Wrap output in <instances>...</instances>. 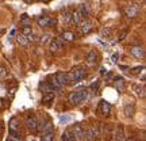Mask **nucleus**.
I'll use <instances>...</instances> for the list:
<instances>
[{
	"mask_svg": "<svg viewBox=\"0 0 146 141\" xmlns=\"http://www.w3.org/2000/svg\"><path fill=\"white\" fill-rule=\"evenodd\" d=\"M88 98H89L88 91H87V90H80V91L70 92V95H69V102H70L73 106H78V105H81V103H84Z\"/></svg>",
	"mask_w": 146,
	"mask_h": 141,
	"instance_id": "nucleus-1",
	"label": "nucleus"
},
{
	"mask_svg": "<svg viewBox=\"0 0 146 141\" xmlns=\"http://www.w3.org/2000/svg\"><path fill=\"white\" fill-rule=\"evenodd\" d=\"M69 76V82H72V83H78V82H81L85 76H87V71L83 68V67H77V68H74L70 73H68Z\"/></svg>",
	"mask_w": 146,
	"mask_h": 141,
	"instance_id": "nucleus-2",
	"label": "nucleus"
},
{
	"mask_svg": "<svg viewBox=\"0 0 146 141\" xmlns=\"http://www.w3.org/2000/svg\"><path fill=\"white\" fill-rule=\"evenodd\" d=\"M98 134H99V132H98L96 128H88V129H87V130H84V133H83V140H85V141H96Z\"/></svg>",
	"mask_w": 146,
	"mask_h": 141,
	"instance_id": "nucleus-3",
	"label": "nucleus"
},
{
	"mask_svg": "<svg viewBox=\"0 0 146 141\" xmlns=\"http://www.w3.org/2000/svg\"><path fill=\"white\" fill-rule=\"evenodd\" d=\"M125 14L127 18H137L138 16V14H139V7L137 4H131V5H127L125 8Z\"/></svg>",
	"mask_w": 146,
	"mask_h": 141,
	"instance_id": "nucleus-4",
	"label": "nucleus"
},
{
	"mask_svg": "<svg viewBox=\"0 0 146 141\" xmlns=\"http://www.w3.org/2000/svg\"><path fill=\"white\" fill-rule=\"evenodd\" d=\"M98 111H99L102 115L107 117V115H110V113H111V105H110L107 100H100L99 107H98Z\"/></svg>",
	"mask_w": 146,
	"mask_h": 141,
	"instance_id": "nucleus-5",
	"label": "nucleus"
},
{
	"mask_svg": "<svg viewBox=\"0 0 146 141\" xmlns=\"http://www.w3.org/2000/svg\"><path fill=\"white\" fill-rule=\"evenodd\" d=\"M36 22H38V26L39 27H49L56 25V21L52 19V18H49V16H39Z\"/></svg>",
	"mask_w": 146,
	"mask_h": 141,
	"instance_id": "nucleus-6",
	"label": "nucleus"
},
{
	"mask_svg": "<svg viewBox=\"0 0 146 141\" xmlns=\"http://www.w3.org/2000/svg\"><path fill=\"white\" fill-rule=\"evenodd\" d=\"M10 132L14 137H19V121L15 117L10 121Z\"/></svg>",
	"mask_w": 146,
	"mask_h": 141,
	"instance_id": "nucleus-7",
	"label": "nucleus"
},
{
	"mask_svg": "<svg viewBox=\"0 0 146 141\" xmlns=\"http://www.w3.org/2000/svg\"><path fill=\"white\" fill-rule=\"evenodd\" d=\"M56 80H57V83L61 86V87H64V86H68L70 82H69V76L68 73H64V72H58L56 76Z\"/></svg>",
	"mask_w": 146,
	"mask_h": 141,
	"instance_id": "nucleus-8",
	"label": "nucleus"
},
{
	"mask_svg": "<svg viewBox=\"0 0 146 141\" xmlns=\"http://www.w3.org/2000/svg\"><path fill=\"white\" fill-rule=\"evenodd\" d=\"M70 133H72V136L74 137V140H78V141H81L83 140V133H84V130H83V128H81V126L78 125H74L72 128V129H70Z\"/></svg>",
	"mask_w": 146,
	"mask_h": 141,
	"instance_id": "nucleus-9",
	"label": "nucleus"
},
{
	"mask_svg": "<svg viewBox=\"0 0 146 141\" xmlns=\"http://www.w3.org/2000/svg\"><path fill=\"white\" fill-rule=\"evenodd\" d=\"M130 52L135 58H139V60L145 58V49L142 46H133L130 49Z\"/></svg>",
	"mask_w": 146,
	"mask_h": 141,
	"instance_id": "nucleus-10",
	"label": "nucleus"
},
{
	"mask_svg": "<svg viewBox=\"0 0 146 141\" xmlns=\"http://www.w3.org/2000/svg\"><path fill=\"white\" fill-rule=\"evenodd\" d=\"M38 121H36L35 117H27L26 118V126L30 129L31 132H35L38 129Z\"/></svg>",
	"mask_w": 146,
	"mask_h": 141,
	"instance_id": "nucleus-11",
	"label": "nucleus"
},
{
	"mask_svg": "<svg viewBox=\"0 0 146 141\" xmlns=\"http://www.w3.org/2000/svg\"><path fill=\"white\" fill-rule=\"evenodd\" d=\"M78 26H80V31H81V34H88V33L92 31V23H91L89 21H87V19H85L83 23H80Z\"/></svg>",
	"mask_w": 146,
	"mask_h": 141,
	"instance_id": "nucleus-12",
	"label": "nucleus"
},
{
	"mask_svg": "<svg viewBox=\"0 0 146 141\" xmlns=\"http://www.w3.org/2000/svg\"><path fill=\"white\" fill-rule=\"evenodd\" d=\"M123 113H125L126 117L131 118L134 115V113H135V106L133 105V103H126L125 107H123Z\"/></svg>",
	"mask_w": 146,
	"mask_h": 141,
	"instance_id": "nucleus-13",
	"label": "nucleus"
},
{
	"mask_svg": "<svg viewBox=\"0 0 146 141\" xmlns=\"http://www.w3.org/2000/svg\"><path fill=\"white\" fill-rule=\"evenodd\" d=\"M115 138L116 141H126V136H125V129L123 126L119 125L116 128V132H115Z\"/></svg>",
	"mask_w": 146,
	"mask_h": 141,
	"instance_id": "nucleus-14",
	"label": "nucleus"
},
{
	"mask_svg": "<svg viewBox=\"0 0 146 141\" xmlns=\"http://www.w3.org/2000/svg\"><path fill=\"white\" fill-rule=\"evenodd\" d=\"M133 91L135 92L139 98H143L145 96V86H139V84H133Z\"/></svg>",
	"mask_w": 146,
	"mask_h": 141,
	"instance_id": "nucleus-15",
	"label": "nucleus"
},
{
	"mask_svg": "<svg viewBox=\"0 0 146 141\" xmlns=\"http://www.w3.org/2000/svg\"><path fill=\"white\" fill-rule=\"evenodd\" d=\"M62 49V45H61V41H58V39H52L50 41V50L52 52H60Z\"/></svg>",
	"mask_w": 146,
	"mask_h": 141,
	"instance_id": "nucleus-16",
	"label": "nucleus"
},
{
	"mask_svg": "<svg viewBox=\"0 0 146 141\" xmlns=\"http://www.w3.org/2000/svg\"><path fill=\"white\" fill-rule=\"evenodd\" d=\"M96 61H98V53L96 52H89L88 54H87V63L89 64V65H94V64H96Z\"/></svg>",
	"mask_w": 146,
	"mask_h": 141,
	"instance_id": "nucleus-17",
	"label": "nucleus"
},
{
	"mask_svg": "<svg viewBox=\"0 0 146 141\" xmlns=\"http://www.w3.org/2000/svg\"><path fill=\"white\" fill-rule=\"evenodd\" d=\"M47 84L50 86V88H52V91H60V90L62 88L60 84L57 83V80H56V78H50L49 79V82H47Z\"/></svg>",
	"mask_w": 146,
	"mask_h": 141,
	"instance_id": "nucleus-18",
	"label": "nucleus"
},
{
	"mask_svg": "<svg viewBox=\"0 0 146 141\" xmlns=\"http://www.w3.org/2000/svg\"><path fill=\"white\" fill-rule=\"evenodd\" d=\"M81 19H83V16H81V14H80V11L78 10H74L72 12V21L74 22V25H80L81 23Z\"/></svg>",
	"mask_w": 146,
	"mask_h": 141,
	"instance_id": "nucleus-19",
	"label": "nucleus"
},
{
	"mask_svg": "<svg viewBox=\"0 0 146 141\" xmlns=\"http://www.w3.org/2000/svg\"><path fill=\"white\" fill-rule=\"evenodd\" d=\"M39 90H41L45 95L46 94H53V91H52V88H50V86L47 84V82H41V83H39Z\"/></svg>",
	"mask_w": 146,
	"mask_h": 141,
	"instance_id": "nucleus-20",
	"label": "nucleus"
},
{
	"mask_svg": "<svg viewBox=\"0 0 146 141\" xmlns=\"http://www.w3.org/2000/svg\"><path fill=\"white\" fill-rule=\"evenodd\" d=\"M115 88L118 90V92H123L125 91V82L122 78H118L115 80Z\"/></svg>",
	"mask_w": 146,
	"mask_h": 141,
	"instance_id": "nucleus-21",
	"label": "nucleus"
},
{
	"mask_svg": "<svg viewBox=\"0 0 146 141\" xmlns=\"http://www.w3.org/2000/svg\"><path fill=\"white\" fill-rule=\"evenodd\" d=\"M38 129H42L43 133L45 132H52L53 130V124L50 121H46L45 124H41V125H38Z\"/></svg>",
	"mask_w": 146,
	"mask_h": 141,
	"instance_id": "nucleus-22",
	"label": "nucleus"
},
{
	"mask_svg": "<svg viewBox=\"0 0 146 141\" xmlns=\"http://www.w3.org/2000/svg\"><path fill=\"white\" fill-rule=\"evenodd\" d=\"M78 11H80V14L83 16V19H85V18L89 15V7L87 4H81L80 8H78Z\"/></svg>",
	"mask_w": 146,
	"mask_h": 141,
	"instance_id": "nucleus-23",
	"label": "nucleus"
},
{
	"mask_svg": "<svg viewBox=\"0 0 146 141\" xmlns=\"http://www.w3.org/2000/svg\"><path fill=\"white\" fill-rule=\"evenodd\" d=\"M41 140L42 141H53L54 140V132H45L43 134H42L41 137Z\"/></svg>",
	"mask_w": 146,
	"mask_h": 141,
	"instance_id": "nucleus-24",
	"label": "nucleus"
},
{
	"mask_svg": "<svg viewBox=\"0 0 146 141\" xmlns=\"http://www.w3.org/2000/svg\"><path fill=\"white\" fill-rule=\"evenodd\" d=\"M61 37H62L64 41H73V39L76 38V35H74L72 31H64L62 34H61Z\"/></svg>",
	"mask_w": 146,
	"mask_h": 141,
	"instance_id": "nucleus-25",
	"label": "nucleus"
},
{
	"mask_svg": "<svg viewBox=\"0 0 146 141\" xmlns=\"http://www.w3.org/2000/svg\"><path fill=\"white\" fill-rule=\"evenodd\" d=\"M21 23L23 26H31V18H29V15L23 14L21 16Z\"/></svg>",
	"mask_w": 146,
	"mask_h": 141,
	"instance_id": "nucleus-26",
	"label": "nucleus"
},
{
	"mask_svg": "<svg viewBox=\"0 0 146 141\" xmlns=\"http://www.w3.org/2000/svg\"><path fill=\"white\" fill-rule=\"evenodd\" d=\"M62 22L64 23H69V22H72V11H64Z\"/></svg>",
	"mask_w": 146,
	"mask_h": 141,
	"instance_id": "nucleus-27",
	"label": "nucleus"
},
{
	"mask_svg": "<svg viewBox=\"0 0 146 141\" xmlns=\"http://www.w3.org/2000/svg\"><path fill=\"white\" fill-rule=\"evenodd\" d=\"M61 141H76V140H74V137L72 136V133L68 130V132H65V133H62Z\"/></svg>",
	"mask_w": 146,
	"mask_h": 141,
	"instance_id": "nucleus-28",
	"label": "nucleus"
},
{
	"mask_svg": "<svg viewBox=\"0 0 146 141\" xmlns=\"http://www.w3.org/2000/svg\"><path fill=\"white\" fill-rule=\"evenodd\" d=\"M53 99H54V95L53 94H46L45 96H42V103L50 105V102H53Z\"/></svg>",
	"mask_w": 146,
	"mask_h": 141,
	"instance_id": "nucleus-29",
	"label": "nucleus"
},
{
	"mask_svg": "<svg viewBox=\"0 0 146 141\" xmlns=\"http://www.w3.org/2000/svg\"><path fill=\"white\" fill-rule=\"evenodd\" d=\"M16 39H18V42H19L21 45H23V46H27V45H29V39H27V37L22 35V34L16 37Z\"/></svg>",
	"mask_w": 146,
	"mask_h": 141,
	"instance_id": "nucleus-30",
	"label": "nucleus"
},
{
	"mask_svg": "<svg viewBox=\"0 0 146 141\" xmlns=\"http://www.w3.org/2000/svg\"><path fill=\"white\" fill-rule=\"evenodd\" d=\"M30 34H33V27L31 26H23V29H22V35H30Z\"/></svg>",
	"mask_w": 146,
	"mask_h": 141,
	"instance_id": "nucleus-31",
	"label": "nucleus"
},
{
	"mask_svg": "<svg viewBox=\"0 0 146 141\" xmlns=\"http://www.w3.org/2000/svg\"><path fill=\"white\" fill-rule=\"evenodd\" d=\"M8 76V69L4 65H0V79H5Z\"/></svg>",
	"mask_w": 146,
	"mask_h": 141,
	"instance_id": "nucleus-32",
	"label": "nucleus"
},
{
	"mask_svg": "<svg viewBox=\"0 0 146 141\" xmlns=\"http://www.w3.org/2000/svg\"><path fill=\"white\" fill-rule=\"evenodd\" d=\"M102 37H104V38H107V37H110L111 35V29L110 27H103L102 29Z\"/></svg>",
	"mask_w": 146,
	"mask_h": 141,
	"instance_id": "nucleus-33",
	"label": "nucleus"
},
{
	"mask_svg": "<svg viewBox=\"0 0 146 141\" xmlns=\"http://www.w3.org/2000/svg\"><path fill=\"white\" fill-rule=\"evenodd\" d=\"M143 67H135V68H133V71H131V73H133V75H139V72H142V71H143Z\"/></svg>",
	"mask_w": 146,
	"mask_h": 141,
	"instance_id": "nucleus-34",
	"label": "nucleus"
},
{
	"mask_svg": "<svg viewBox=\"0 0 146 141\" xmlns=\"http://www.w3.org/2000/svg\"><path fill=\"white\" fill-rule=\"evenodd\" d=\"M49 38H50V34H47V33H46V34H43V35L39 38V41H41L42 43H45V42L49 41Z\"/></svg>",
	"mask_w": 146,
	"mask_h": 141,
	"instance_id": "nucleus-35",
	"label": "nucleus"
},
{
	"mask_svg": "<svg viewBox=\"0 0 146 141\" xmlns=\"http://www.w3.org/2000/svg\"><path fill=\"white\" fill-rule=\"evenodd\" d=\"M69 121H70L69 117H60V122H61V124H68Z\"/></svg>",
	"mask_w": 146,
	"mask_h": 141,
	"instance_id": "nucleus-36",
	"label": "nucleus"
},
{
	"mask_svg": "<svg viewBox=\"0 0 146 141\" xmlns=\"http://www.w3.org/2000/svg\"><path fill=\"white\" fill-rule=\"evenodd\" d=\"M99 82H95V83H92V86H91V90H92V91H96V90L99 88Z\"/></svg>",
	"mask_w": 146,
	"mask_h": 141,
	"instance_id": "nucleus-37",
	"label": "nucleus"
},
{
	"mask_svg": "<svg viewBox=\"0 0 146 141\" xmlns=\"http://www.w3.org/2000/svg\"><path fill=\"white\" fill-rule=\"evenodd\" d=\"M27 39H29V42H30V41H33V42H34V41H36V35H34V34H30Z\"/></svg>",
	"mask_w": 146,
	"mask_h": 141,
	"instance_id": "nucleus-38",
	"label": "nucleus"
},
{
	"mask_svg": "<svg viewBox=\"0 0 146 141\" xmlns=\"http://www.w3.org/2000/svg\"><path fill=\"white\" fill-rule=\"evenodd\" d=\"M7 141H22V140H19V137H14V136H10L8 137V140Z\"/></svg>",
	"mask_w": 146,
	"mask_h": 141,
	"instance_id": "nucleus-39",
	"label": "nucleus"
},
{
	"mask_svg": "<svg viewBox=\"0 0 146 141\" xmlns=\"http://www.w3.org/2000/svg\"><path fill=\"white\" fill-rule=\"evenodd\" d=\"M138 3H139V5L145 4V0H135V4H138Z\"/></svg>",
	"mask_w": 146,
	"mask_h": 141,
	"instance_id": "nucleus-40",
	"label": "nucleus"
},
{
	"mask_svg": "<svg viewBox=\"0 0 146 141\" xmlns=\"http://www.w3.org/2000/svg\"><path fill=\"white\" fill-rule=\"evenodd\" d=\"M125 37H126V31H123V33H122V34H120V38H119V39H118V41H122V39H123Z\"/></svg>",
	"mask_w": 146,
	"mask_h": 141,
	"instance_id": "nucleus-41",
	"label": "nucleus"
},
{
	"mask_svg": "<svg viewBox=\"0 0 146 141\" xmlns=\"http://www.w3.org/2000/svg\"><path fill=\"white\" fill-rule=\"evenodd\" d=\"M116 58H118V54H114V56H112V61H116Z\"/></svg>",
	"mask_w": 146,
	"mask_h": 141,
	"instance_id": "nucleus-42",
	"label": "nucleus"
},
{
	"mask_svg": "<svg viewBox=\"0 0 146 141\" xmlns=\"http://www.w3.org/2000/svg\"><path fill=\"white\" fill-rule=\"evenodd\" d=\"M3 132V126H1V124H0V133Z\"/></svg>",
	"mask_w": 146,
	"mask_h": 141,
	"instance_id": "nucleus-43",
	"label": "nucleus"
},
{
	"mask_svg": "<svg viewBox=\"0 0 146 141\" xmlns=\"http://www.w3.org/2000/svg\"><path fill=\"white\" fill-rule=\"evenodd\" d=\"M1 102H3V100H1V99H0V109H1Z\"/></svg>",
	"mask_w": 146,
	"mask_h": 141,
	"instance_id": "nucleus-44",
	"label": "nucleus"
},
{
	"mask_svg": "<svg viewBox=\"0 0 146 141\" xmlns=\"http://www.w3.org/2000/svg\"><path fill=\"white\" fill-rule=\"evenodd\" d=\"M33 141H34V140H33Z\"/></svg>",
	"mask_w": 146,
	"mask_h": 141,
	"instance_id": "nucleus-45",
	"label": "nucleus"
}]
</instances>
